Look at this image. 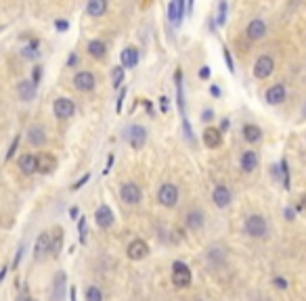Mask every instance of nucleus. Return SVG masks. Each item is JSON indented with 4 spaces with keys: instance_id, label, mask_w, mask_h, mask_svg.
<instances>
[{
    "instance_id": "f257e3e1",
    "label": "nucleus",
    "mask_w": 306,
    "mask_h": 301,
    "mask_svg": "<svg viewBox=\"0 0 306 301\" xmlns=\"http://www.w3.org/2000/svg\"><path fill=\"white\" fill-rule=\"evenodd\" d=\"M243 228H246V235L252 237V239H264L266 232H268V224H266V220H264L262 216H258V214L248 216Z\"/></svg>"
},
{
    "instance_id": "f03ea898",
    "label": "nucleus",
    "mask_w": 306,
    "mask_h": 301,
    "mask_svg": "<svg viewBox=\"0 0 306 301\" xmlns=\"http://www.w3.org/2000/svg\"><path fill=\"white\" fill-rule=\"evenodd\" d=\"M191 280H193V276H191V268L187 265L185 261H174L172 263V282L178 287V289H187L191 285Z\"/></svg>"
},
{
    "instance_id": "7ed1b4c3",
    "label": "nucleus",
    "mask_w": 306,
    "mask_h": 301,
    "mask_svg": "<svg viewBox=\"0 0 306 301\" xmlns=\"http://www.w3.org/2000/svg\"><path fill=\"white\" fill-rule=\"evenodd\" d=\"M158 201L164 205V207H174L178 203V188L174 184H162L160 190H158Z\"/></svg>"
},
{
    "instance_id": "20e7f679",
    "label": "nucleus",
    "mask_w": 306,
    "mask_h": 301,
    "mask_svg": "<svg viewBox=\"0 0 306 301\" xmlns=\"http://www.w3.org/2000/svg\"><path fill=\"white\" fill-rule=\"evenodd\" d=\"M120 197H122V201L128 203V205H137V203H141V199H143V190H141L139 184L126 182V184H122V188H120Z\"/></svg>"
},
{
    "instance_id": "39448f33",
    "label": "nucleus",
    "mask_w": 306,
    "mask_h": 301,
    "mask_svg": "<svg viewBox=\"0 0 306 301\" xmlns=\"http://www.w3.org/2000/svg\"><path fill=\"white\" fill-rule=\"evenodd\" d=\"M273 72H275V61L270 59L268 55L258 57L256 63H254V76H256L258 80H266Z\"/></svg>"
},
{
    "instance_id": "423d86ee",
    "label": "nucleus",
    "mask_w": 306,
    "mask_h": 301,
    "mask_svg": "<svg viewBox=\"0 0 306 301\" xmlns=\"http://www.w3.org/2000/svg\"><path fill=\"white\" fill-rule=\"evenodd\" d=\"M126 138H128V143H130L132 149L141 151L145 147V143H147V130L143 126H130L126 130Z\"/></svg>"
},
{
    "instance_id": "0eeeda50",
    "label": "nucleus",
    "mask_w": 306,
    "mask_h": 301,
    "mask_svg": "<svg viewBox=\"0 0 306 301\" xmlns=\"http://www.w3.org/2000/svg\"><path fill=\"white\" fill-rule=\"evenodd\" d=\"M50 255V232H40V237L36 239V245H34V259L42 261Z\"/></svg>"
},
{
    "instance_id": "6e6552de",
    "label": "nucleus",
    "mask_w": 306,
    "mask_h": 301,
    "mask_svg": "<svg viewBox=\"0 0 306 301\" xmlns=\"http://www.w3.org/2000/svg\"><path fill=\"white\" fill-rule=\"evenodd\" d=\"M55 115L59 117V119H70L74 113H76V105H74V101L72 98H65V96H61V98H57L55 101Z\"/></svg>"
},
{
    "instance_id": "1a4fd4ad",
    "label": "nucleus",
    "mask_w": 306,
    "mask_h": 301,
    "mask_svg": "<svg viewBox=\"0 0 306 301\" xmlns=\"http://www.w3.org/2000/svg\"><path fill=\"white\" fill-rule=\"evenodd\" d=\"M95 84H97V80H95V76H93L90 72H78V74L74 76V86L78 88L80 92H90V90H95Z\"/></svg>"
},
{
    "instance_id": "9d476101",
    "label": "nucleus",
    "mask_w": 306,
    "mask_h": 301,
    "mask_svg": "<svg viewBox=\"0 0 306 301\" xmlns=\"http://www.w3.org/2000/svg\"><path fill=\"white\" fill-rule=\"evenodd\" d=\"M182 17H185V0H170V5H168V19L172 25H180L182 21Z\"/></svg>"
},
{
    "instance_id": "9b49d317",
    "label": "nucleus",
    "mask_w": 306,
    "mask_h": 301,
    "mask_svg": "<svg viewBox=\"0 0 306 301\" xmlns=\"http://www.w3.org/2000/svg\"><path fill=\"white\" fill-rule=\"evenodd\" d=\"M149 255V245L143 241V239H137L128 245V257L139 261V259H145Z\"/></svg>"
},
{
    "instance_id": "f8f14e48",
    "label": "nucleus",
    "mask_w": 306,
    "mask_h": 301,
    "mask_svg": "<svg viewBox=\"0 0 306 301\" xmlns=\"http://www.w3.org/2000/svg\"><path fill=\"white\" fill-rule=\"evenodd\" d=\"M212 201H214V205L220 207V209L229 207V205H231V190H229L225 184H218V186L214 188V192H212Z\"/></svg>"
},
{
    "instance_id": "ddd939ff",
    "label": "nucleus",
    "mask_w": 306,
    "mask_h": 301,
    "mask_svg": "<svg viewBox=\"0 0 306 301\" xmlns=\"http://www.w3.org/2000/svg\"><path fill=\"white\" fill-rule=\"evenodd\" d=\"M246 36H248L250 40H260V38H264V36H266V23H264L262 19H252V21L248 23V27H246Z\"/></svg>"
},
{
    "instance_id": "4468645a",
    "label": "nucleus",
    "mask_w": 306,
    "mask_h": 301,
    "mask_svg": "<svg viewBox=\"0 0 306 301\" xmlns=\"http://www.w3.org/2000/svg\"><path fill=\"white\" fill-rule=\"evenodd\" d=\"M95 220H97V226L99 228H111L113 226V211L109 205H101L97 209V214H95Z\"/></svg>"
},
{
    "instance_id": "2eb2a0df",
    "label": "nucleus",
    "mask_w": 306,
    "mask_h": 301,
    "mask_svg": "<svg viewBox=\"0 0 306 301\" xmlns=\"http://www.w3.org/2000/svg\"><path fill=\"white\" fill-rule=\"evenodd\" d=\"M65 285H67L65 272H57V274H55V280H53V293H50L53 301H65V289H67Z\"/></svg>"
},
{
    "instance_id": "dca6fc26",
    "label": "nucleus",
    "mask_w": 306,
    "mask_h": 301,
    "mask_svg": "<svg viewBox=\"0 0 306 301\" xmlns=\"http://www.w3.org/2000/svg\"><path fill=\"white\" fill-rule=\"evenodd\" d=\"M17 94H19V101L23 103H32L34 96H36V84L29 80H21L17 84Z\"/></svg>"
},
{
    "instance_id": "f3484780",
    "label": "nucleus",
    "mask_w": 306,
    "mask_h": 301,
    "mask_svg": "<svg viewBox=\"0 0 306 301\" xmlns=\"http://www.w3.org/2000/svg\"><path fill=\"white\" fill-rule=\"evenodd\" d=\"M285 96H287V90H285L283 84H275L266 90V103L268 105H281L285 101Z\"/></svg>"
},
{
    "instance_id": "a211bd4d",
    "label": "nucleus",
    "mask_w": 306,
    "mask_h": 301,
    "mask_svg": "<svg viewBox=\"0 0 306 301\" xmlns=\"http://www.w3.org/2000/svg\"><path fill=\"white\" fill-rule=\"evenodd\" d=\"M203 145L210 147V149H216L223 145V132L218 128H206L203 130Z\"/></svg>"
},
{
    "instance_id": "6ab92c4d",
    "label": "nucleus",
    "mask_w": 306,
    "mask_h": 301,
    "mask_svg": "<svg viewBox=\"0 0 306 301\" xmlns=\"http://www.w3.org/2000/svg\"><path fill=\"white\" fill-rule=\"evenodd\" d=\"M36 168L40 174H50L55 168H57V159L53 155H48V153H42L36 157Z\"/></svg>"
},
{
    "instance_id": "aec40b11",
    "label": "nucleus",
    "mask_w": 306,
    "mask_h": 301,
    "mask_svg": "<svg viewBox=\"0 0 306 301\" xmlns=\"http://www.w3.org/2000/svg\"><path fill=\"white\" fill-rule=\"evenodd\" d=\"M203 224H206V216H203V211H199V209H193L185 216V226L189 230H199Z\"/></svg>"
},
{
    "instance_id": "412c9836",
    "label": "nucleus",
    "mask_w": 306,
    "mask_h": 301,
    "mask_svg": "<svg viewBox=\"0 0 306 301\" xmlns=\"http://www.w3.org/2000/svg\"><path fill=\"white\" fill-rule=\"evenodd\" d=\"M63 249V228L61 226H55L53 232H50V255L57 257Z\"/></svg>"
},
{
    "instance_id": "4be33fe9",
    "label": "nucleus",
    "mask_w": 306,
    "mask_h": 301,
    "mask_svg": "<svg viewBox=\"0 0 306 301\" xmlns=\"http://www.w3.org/2000/svg\"><path fill=\"white\" fill-rule=\"evenodd\" d=\"M27 143L32 145V147H44L46 145V134H44V130L40 128V126H32L29 130H27Z\"/></svg>"
},
{
    "instance_id": "5701e85b",
    "label": "nucleus",
    "mask_w": 306,
    "mask_h": 301,
    "mask_svg": "<svg viewBox=\"0 0 306 301\" xmlns=\"http://www.w3.org/2000/svg\"><path fill=\"white\" fill-rule=\"evenodd\" d=\"M122 67L124 69H132V67H137V63H139V50L134 48V46H128V48H124L122 50Z\"/></svg>"
},
{
    "instance_id": "b1692460",
    "label": "nucleus",
    "mask_w": 306,
    "mask_h": 301,
    "mask_svg": "<svg viewBox=\"0 0 306 301\" xmlns=\"http://www.w3.org/2000/svg\"><path fill=\"white\" fill-rule=\"evenodd\" d=\"M19 170H21L25 176L36 174V172H38V168H36V155H32V153L21 155V157H19Z\"/></svg>"
},
{
    "instance_id": "393cba45",
    "label": "nucleus",
    "mask_w": 306,
    "mask_h": 301,
    "mask_svg": "<svg viewBox=\"0 0 306 301\" xmlns=\"http://www.w3.org/2000/svg\"><path fill=\"white\" fill-rule=\"evenodd\" d=\"M107 11V0H88L86 3V15L90 17H103Z\"/></svg>"
},
{
    "instance_id": "a878e982",
    "label": "nucleus",
    "mask_w": 306,
    "mask_h": 301,
    "mask_svg": "<svg viewBox=\"0 0 306 301\" xmlns=\"http://www.w3.org/2000/svg\"><path fill=\"white\" fill-rule=\"evenodd\" d=\"M86 50H88V55L93 59H103L107 55V48H105L103 40H90L88 46H86Z\"/></svg>"
},
{
    "instance_id": "bb28decb",
    "label": "nucleus",
    "mask_w": 306,
    "mask_h": 301,
    "mask_svg": "<svg viewBox=\"0 0 306 301\" xmlns=\"http://www.w3.org/2000/svg\"><path fill=\"white\" fill-rule=\"evenodd\" d=\"M241 168H243V172H254L258 168V155L254 153V151H246L243 155H241Z\"/></svg>"
},
{
    "instance_id": "cd10ccee",
    "label": "nucleus",
    "mask_w": 306,
    "mask_h": 301,
    "mask_svg": "<svg viewBox=\"0 0 306 301\" xmlns=\"http://www.w3.org/2000/svg\"><path fill=\"white\" fill-rule=\"evenodd\" d=\"M225 257H227V253H225L223 247H212L208 251V261L214 265V268H220V263H225Z\"/></svg>"
},
{
    "instance_id": "c85d7f7f",
    "label": "nucleus",
    "mask_w": 306,
    "mask_h": 301,
    "mask_svg": "<svg viewBox=\"0 0 306 301\" xmlns=\"http://www.w3.org/2000/svg\"><path fill=\"white\" fill-rule=\"evenodd\" d=\"M243 138L248 140V143H258V140L262 138V130L258 126H254V123H246L243 126Z\"/></svg>"
},
{
    "instance_id": "c756f323",
    "label": "nucleus",
    "mask_w": 306,
    "mask_h": 301,
    "mask_svg": "<svg viewBox=\"0 0 306 301\" xmlns=\"http://www.w3.org/2000/svg\"><path fill=\"white\" fill-rule=\"evenodd\" d=\"M38 44H40V42H38V38H32V40H29V44L21 50V55H23V57H27V59L38 57Z\"/></svg>"
},
{
    "instance_id": "7c9ffc66",
    "label": "nucleus",
    "mask_w": 306,
    "mask_h": 301,
    "mask_svg": "<svg viewBox=\"0 0 306 301\" xmlns=\"http://www.w3.org/2000/svg\"><path fill=\"white\" fill-rule=\"evenodd\" d=\"M227 11H229L227 3H225V0H220V3H218V11H216V23L218 25H225L227 23Z\"/></svg>"
},
{
    "instance_id": "2f4dec72",
    "label": "nucleus",
    "mask_w": 306,
    "mask_h": 301,
    "mask_svg": "<svg viewBox=\"0 0 306 301\" xmlns=\"http://www.w3.org/2000/svg\"><path fill=\"white\" fill-rule=\"evenodd\" d=\"M124 82V67H115L111 72V86L113 88H120V84Z\"/></svg>"
},
{
    "instance_id": "473e14b6",
    "label": "nucleus",
    "mask_w": 306,
    "mask_h": 301,
    "mask_svg": "<svg viewBox=\"0 0 306 301\" xmlns=\"http://www.w3.org/2000/svg\"><path fill=\"white\" fill-rule=\"evenodd\" d=\"M86 301H103V293L97 287H88L86 289Z\"/></svg>"
},
{
    "instance_id": "72a5a7b5",
    "label": "nucleus",
    "mask_w": 306,
    "mask_h": 301,
    "mask_svg": "<svg viewBox=\"0 0 306 301\" xmlns=\"http://www.w3.org/2000/svg\"><path fill=\"white\" fill-rule=\"evenodd\" d=\"M19 134H17L15 138H13V143H11V147H9V151H7V159H13L15 157V153H17V147H19Z\"/></svg>"
},
{
    "instance_id": "f704fd0d",
    "label": "nucleus",
    "mask_w": 306,
    "mask_h": 301,
    "mask_svg": "<svg viewBox=\"0 0 306 301\" xmlns=\"http://www.w3.org/2000/svg\"><path fill=\"white\" fill-rule=\"evenodd\" d=\"M78 230H80V243H86V232H88V228H86V220H80L78 224Z\"/></svg>"
},
{
    "instance_id": "c9c22d12",
    "label": "nucleus",
    "mask_w": 306,
    "mask_h": 301,
    "mask_svg": "<svg viewBox=\"0 0 306 301\" xmlns=\"http://www.w3.org/2000/svg\"><path fill=\"white\" fill-rule=\"evenodd\" d=\"M223 52H225V61H227V67H229V72L233 74V72H235V67H233V59H231V52H229V48H227V46L223 48Z\"/></svg>"
},
{
    "instance_id": "e433bc0d",
    "label": "nucleus",
    "mask_w": 306,
    "mask_h": 301,
    "mask_svg": "<svg viewBox=\"0 0 306 301\" xmlns=\"http://www.w3.org/2000/svg\"><path fill=\"white\" fill-rule=\"evenodd\" d=\"M32 78H34L32 82L38 86V82H40V78H42V67H40V65H36V69H34V72H32Z\"/></svg>"
},
{
    "instance_id": "4c0bfd02",
    "label": "nucleus",
    "mask_w": 306,
    "mask_h": 301,
    "mask_svg": "<svg viewBox=\"0 0 306 301\" xmlns=\"http://www.w3.org/2000/svg\"><path fill=\"white\" fill-rule=\"evenodd\" d=\"M88 180H90V174H86V176H82V178H80V180H78V182H76V184H74L72 188H74V190H78V188H82L84 184H86Z\"/></svg>"
},
{
    "instance_id": "58836bf2",
    "label": "nucleus",
    "mask_w": 306,
    "mask_h": 301,
    "mask_svg": "<svg viewBox=\"0 0 306 301\" xmlns=\"http://www.w3.org/2000/svg\"><path fill=\"white\" fill-rule=\"evenodd\" d=\"M21 257H23V245L19 247V251H17V255H15V261H13V265H15V268H17V265H19Z\"/></svg>"
},
{
    "instance_id": "ea45409f",
    "label": "nucleus",
    "mask_w": 306,
    "mask_h": 301,
    "mask_svg": "<svg viewBox=\"0 0 306 301\" xmlns=\"http://www.w3.org/2000/svg\"><path fill=\"white\" fill-rule=\"evenodd\" d=\"M275 285H277L279 289H287V280L281 278V276H277V278H275Z\"/></svg>"
},
{
    "instance_id": "a19ab883",
    "label": "nucleus",
    "mask_w": 306,
    "mask_h": 301,
    "mask_svg": "<svg viewBox=\"0 0 306 301\" xmlns=\"http://www.w3.org/2000/svg\"><path fill=\"white\" fill-rule=\"evenodd\" d=\"M199 78H201V80H208V78H210V69H208V67H201V69H199Z\"/></svg>"
},
{
    "instance_id": "79ce46f5",
    "label": "nucleus",
    "mask_w": 306,
    "mask_h": 301,
    "mask_svg": "<svg viewBox=\"0 0 306 301\" xmlns=\"http://www.w3.org/2000/svg\"><path fill=\"white\" fill-rule=\"evenodd\" d=\"M124 94H126V90H122V94H120V98H117V105H115V111L120 113L122 111V103H124Z\"/></svg>"
},
{
    "instance_id": "37998d69",
    "label": "nucleus",
    "mask_w": 306,
    "mask_h": 301,
    "mask_svg": "<svg viewBox=\"0 0 306 301\" xmlns=\"http://www.w3.org/2000/svg\"><path fill=\"white\" fill-rule=\"evenodd\" d=\"M212 115H214V113H212V109H206V111L201 113V119H206V121H210V119H214Z\"/></svg>"
},
{
    "instance_id": "c03bdc74",
    "label": "nucleus",
    "mask_w": 306,
    "mask_h": 301,
    "mask_svg": "<svg viewBox=\"0 0 306 301\" xmlns=\"http://www.w3.org/2000/svg\"><path fill=\"white\" fill-rule=\"evenodd\" d=\"M57 29H59V31L70 29V23H67V21H57Z\"/></svg>"
},
{
    "instance_id": "a18cd8bd",
    "label": "nucleus",
    "mask_w": 306,
    "mask_h": 301,
    "mask_svg": "<svg viewBox=\"0 0 306 301\" xmlns=\"http://www.w3.org/2000/svg\"><path fill=\"white\" fill-rule=\"evenodd\" d=\"M285 218H287V220H294V209H292V207L285 209Z\"/></svg>"
},
{
    "instance_id": "49530a36",
    "label": "nucleus",
    "mask_w": 306,
    "mask_h": 301,
    "mask_svg": "<svg viewBox=\"0 0 306 301\" xmlns=\"http://www.w3.org/2000/svg\"><path fill=\"white\" fill-rule=\"evenodd\" d=\"M160 101H162V111L166 113V111H168V98H166V96H162Z\"/></svg>"
},
{
    "instance_id": "de8ad7c7",
    "label": "nucleus",
    "mask_w": 306,
    "mask_h": 301,
    "mask_svg": "<svg viewBox=\"0 0 306 301\" xmlns=\"http://www.w3.org/2000/svg\"><path fill=\"white\" fill-rule=\"evenodd\" d=\"M298 207H300V209H304V211H306V194H304V197H302V199H300V205H298Z\"/></svg>"
},
{
    "instance_id": "09e8293b",
    "label": "nucleus",
    "mask_w": 306,
    "mask_h": 301,
    "mask_svg": "<svg viewBox=\"0 0 306 301\" xmlns=\"http://www.w3.org/2000/svg\"><path fill=\"white\" fill-rule=\"evenodd\" d=\"M76 61H78V57H76V55H72L70 59H67V65H76Z\"/></svg>"
},
{
    "instance_id": "8fccbe9b",
    "label": "nucleus",
    "mask_w": 306,
    "mask_h": 301,
    "mask_svg": "<svg viewBox=\"0 0 306 301\" xmlns=\"http://www.w3.org/2000/svg\"><path fill=\"white\" fill-rule=\"evenodd\" d=\"M187 5H189V13L193 11V5H195V0H187Z\"/></svg>"
},
{
    "instance_id": "3c124183",
    "label": "nucleus",
    "mask_w": 306,
    "mask_h": 301,
    "mask_svg": "<svg viewBox=\"0 0 306 301\" xmlns=\"http://www.w3.org/2000/svg\"><path fill=\"white\" fill-rule=\"evenodd\" d=\"M212 94H214V96H218V94H220V90H218L216 86H212Z\"/></svg>"
},
{
    "instance_id": "603ef678",
    "label": "nucleus",
    "mask_w": 306,
    "mask_h": 301,
    "mask_svg": "<svg viewBox=\"0 0 306 301\" xmlns=\"http://www.w3.org/2000/svg\"><path fill=\"white\" fill-rule=\"evenodd\" d=\"M5 274H7V268H5V265H3V270H0V280L5 278Z\"/></svg>"
},
{
    "instance_id": "864d4df0",
    "label": "nucleus",
    "mask_w": 306,
    "mask_h": 301,
    "mask_svg": "<svg viewBox=\"0 0 306 301\" xmlns=\"http://www.w3.org/2000/svg\"><path fill=\"white\" fill-rule=\"evenodd\" d=\"M25 301H36V299H32V297H29V299H25Z\"/></svg>"
},
{
    "instance_id": "5fc2aeb1",
    "label": "nucleus",
    "mask_w": 306,
    "mask_h": 301,
    "mask_svg": "<svg viewBox=\"0 0 306 301\" xmlns=\"http://www.w3.org/2000/svg\"><path fill=\"white\" fill-rule=\"evenodd\" d=\"M304 115H306V109H304Z\"/></svg>"
},
{
    "instance_id": "6e6d98bb",
    "label": "nucleus",
    "mask_w": 306,
    "mask_h": 301,
    "mask_svg": "<svg viewBox=\"0 0 306 301\" xmlns=\"http://www.w3.org/2000/svg\"><path fill=\"white\" fill-rule=\"evenodd\" d=\"M199 301H203V299H199Z\"/></svg>"
}]
</instances>
